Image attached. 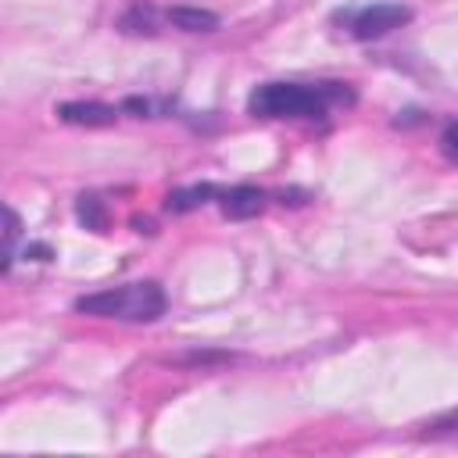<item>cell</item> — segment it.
<instances>
[{"instance_id": "1", "label": "cell", "mask_w": 458, "mask_h": 458, "mask_svg": "<svg viewBox=\"0 0 458 458\" xmlns=\"http://www.w3.org/2000/svg\"><path fill=\"white\" fill-rule=\"evenodd\" d=\"M165 304L168 301L157 283H125V286L82 293L75 301V311H86L97 318H118V322H154L165 315Z\"/></svg>"}, {"instance_id": "2", "label": "cell", "mask_w": 458, "mask_h": 458, "mask_svg": "<svg viewBox=\"0 0 458 458\" xmlns=\"http://www.w3.org/2000/svg\"><path fill=\"white\" fill-rule=\"evenodd\" d=\"M333 89L304 82H265L250 93V111L261 118H318L326 114Z\"/></svg>"}, {"instance_id": "4", "label": "cell", "mask_w": 458, "mask_h": 458, "mask_svg": "<svg viewBox=\"0 0 458 458\" xmlns=\"http://www.w3.org/2000/svg\"><path fill=\"white\" fill-rule=\"evenodd\" d=\"M57 118H61V122H72V125H111L118 114H114V107H107V104H82V100H72V104H61V107H57Z\"/></svg>"}, {"instance_id": "5", "label": "cell", "mask_w": 458, "mask_h": 458, "mask_svg": "<svg viewBox=\"0 0 458 458\" xmlns=\"http://www.w3.org/2000/svg\"><path fill=\"white\" fill-rule=\"evenodd\" d=\"M265 208V193L258 186H233L225 197H222V211L229 218H250Z\"/></svg>"}, {"instance_id": "7", "label": "cell", "mask_w": 458, "mask_h": 458, "mask_svg": "<svg viewBox=\"0 0 458 458\" xmlns=\"http://www.w3.org/2000/svg\"><path fill=\"white\" fill-rule=\"evenodd\" d=\"M75 211H79V222H86V229H104V204H100V197L82 193Z\"/></svg>"}, {"instance_id": "9", "label": "cell", "mask_w": 458, "mask_h": 458, "mask_svg": "<svg viewBox=\"0 0 458 458\" xmlns=\"http://www.w3.org/2000/svg\"><path fill=\"white\" fill-rule=\"evenodd\" d=\"M440 150L458 161V122H451V125L440 132Z\"/></svg>"}, {"instance_id": "8", "label": "cell", "mask_w": 458, "mask_h": 458, "mask_svg": "<svg viewBox=\"0 0 458 458\" xmlns=\"http://www.w3.org/2000/svg\"><path fill=\"white\" fill-rule=\"evenodd\" d=\"M204 197H211V186H193V190H175L168 197V208L172 211H186V208H197L204 204Z\"/></svg>"}, {"instance_id": "3", "label": "cell", "mask_w": 458, "mask_h": 458, "mask_svg": "<svg viewBox=\"0 0 458 458\" xmlns=\"http://www.w3.org/2000/svg\"><path fill=\"white\" fill-rule=\"evenodd\" d=\"M408 18H411V11L404 4H369L351 14V32L358 39H379V36L401 29Z\"/></svg>"}, {"instance_id": "6", "label": "cell", "mask_w": 458, "mask_h": 458, "mask_svg": "<svg viewBox=\"0 0 458 458\" xmlns=\"http://www.w3.org/2000/svg\"><path fill=\"white\" fill-rule=\"evenodd\" d=\"M168 21L175 29H182V32H211V29H218V14L204 11V7H172Z\"/></svg>"}]
</instances>
